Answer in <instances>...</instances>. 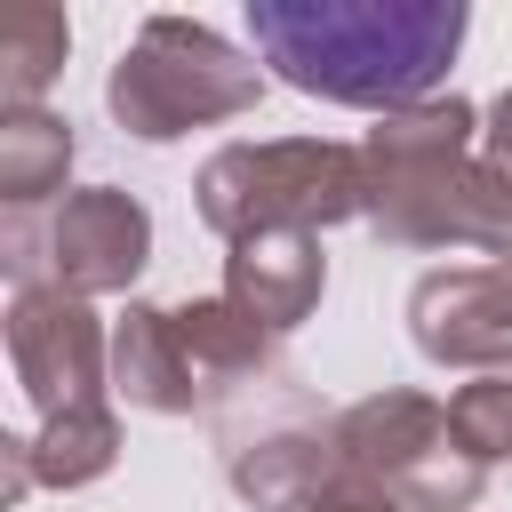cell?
Listing matches in <instances>:
<instances>
[{"label":"cell","mask_w":512,"mask_h":512,"mask_svg":"<svg viewBox=\"0 0 512 512\" xmlns=\"http://www.w3.org/2000/svg\"><path fill=\"white\" fill-rule=\"evenodd\" d=\"M248 40L304 96L408 104L448 80L464 8L456 0H248Z\"/></svg>","instance_id":"1"}]
</instances>
